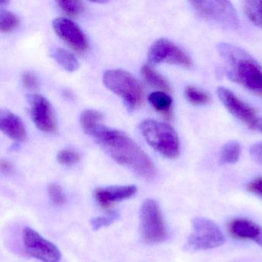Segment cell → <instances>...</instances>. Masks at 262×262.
<instances>
[{"label": "cell", "instance_id": "obj_20", "mask_svg": "<svg viewBox=\"0 0 262 262\" xmlns=\"http://www.w3.org/2000/svg\"><path fill=\"white\" fill-rule=\"evenodd\" d=\"M241 146L236 141L226 143L220 152V162L222 165L235 164L239 159Z\"/></svg>", "mask_w": 262, "mask_h": 262}, {"label": "cell", "instance_id": "obj_32", "mask_svg": "<svg viewBox=\"0 0 262 262\" xmlns=\"http://www.w3.org/2000/svg\"><path fill=\"white\" fill-rule=\"evenodd\" d=\"M9 4L8 1H0V8H3L4 6H7Z\"/></svg>", "mask_w": 262, "mask_h": 262}, {"label": "cell", "instance_id": "obj_27", "mask_svg": "<svg viewBox=\"0 0 262 262\" xmlns=\"http://www.w3.org/2000/svg\"><path fill=\"white\" fill-rule=\"evenodd\" d=\"M48 192H49V198L54 205L57 206H62L66 204L67 199L59 185L56 183H52L49 185Z\"/></svg>", "mask_w": 262, "mask_h": 262}, {"label": "cell", "instance_id": "obj_12", "mask_svg": "<svg viewBox=\"0 0 262 262\" xmlns=\"http://www.w3.org/2000/svg\"><path fill=\"white\" fill-rule=\"evenodd\" d=\"M52 26L57 35L75 52L83 54L88 50L87 37L76 23L69 18H57Z\"/></svg>", "mask_w": 262, "mask_h": 262}, {"label": "cell", "instance_id": "obj_4", "mask_svg": "<svg viewBox=\"0 0 262 262\" xmlns=\"http://www.w3.org/2000/svg\"><path fill=\"white\" fill-rule=\"evenodd\" d=\"M103 81L107 89L124 100L130 110L138 109L144 94L140 83L129 72L122 69H112L104 73Z\"/></svg>", "mask_w": 262, "mask_h": 262}, {"label": "cell", "instance_id": "obj_17", "mask_svg": "<svg viewBox=\"0 0 262 262\" xmlns=\"http://www.w3.org/2000/svg\"><path fill=\"white\" fill-rule=\"evenodd\" d=\"M142 75L145 81L152 87L163 90L165 92H170L171 89L167 80L157 72L149 65H145L142 67Z\"/></svg>", "mask_w": 262, "mask_h": 262}, {"label": "cell", "instance_id": "obj_26", "mask_svg": "<svg viewBox=\"0 0 262 262\" xmlns=\"http://www.w3.org/2000/svg\"><path fill=\"white\" fill-rule=\"evenodd\" d=\"M58 163L62 166H72L77 164L81 159L78 152L72 149H63L57 155Z\"/></svg>", "mask_w": 262, "mask_h": 262}, {"label": "cell", "instance_id": "obj_6", "mask_svg": "<svg viewBox=\"0 0 262 262\" xmlns=\"http://www.w3.org/2000/svg\"><path fill=\"white\" fill-rule=\"evenodd\" d=\"M192 233L186 243L188 250L196 252L215 249L226 241L221 229L208 218H195L192 221Z\"/></svg>", "mask_w": 262, "mask_h": 262}, {"label": "cell", "instance_id": "obj_16", "mask_svg": "<svg viewBox=\"0 0 262 262\" xmlns=\"http://www.w3.org/2000/svg\"><path fill=\"white\" fill-rule=\"evenodd\" d=\"M149 102L152 107L160 112L166 119L171 121L172 118V100L166 92H152L149 96Z\"/></svg>", "mask_w": 262, "mask_h": 262}, {"label": "cell", "instance_id": "obj_10", "mask_svg": "<svg viewBox=\"0 0 262 262\" xmlns=\"http://www.w3.org/2000/svg\"><path fill=\"white\" fill-rule=\"evenodd\" d=\"M148 58L151 63H166L190 68L192 61L181 48L169 40L162 38L156 42L149 50Z\"/></svg>", "mask_w": 262, "mask_h": 262}, {"label": "cell", "instance_id": "obj_13", "mask_svg": "<svg viewBox=\"0 0 262 262\" xmlns=\"http://www.w3.org/2000/svg\"><path fill=\"white\" fill-rule=\"evenodd\" d=\"M135 186H111L95 189L94 198L103 209H110L115 203L130 198L137 192Z\"/></svg>", "mask_w": 262, "mask_h": 262}, {"label": "cell", "instance_id": "obj_11", "mask_svg": "<svg viewBox=\"0 0 262 262\" xmlns=\"http://www.w3.org/2000/svg\"><path fill=\"white\" fill-rule=\"evenodd\" d=\"M217 93L225 107L233 116L247 125L250 129L260 130L262 120L258 118L256 112L251 106L226 88H219Z\"/></svg>", "mask_w": 262, "mask_h": 262}, {"label": "cell", "instance_id": "obj_19", "mask_svg": "<svg viewBox=\"0 0 262 262\" xmlns=\"http://www.w3.org/2000/svg\"><path fill=\"white\" fill-rule=\"evenodd\" d=\"M52 56L61 67L69 72H75L79 67V63L76 58L72 53L61 48L53 49Z\"/></svg>", "mask_w": 262, "mask_h": 262}, {"label": "cell", "instance_id": "obj_3", "mask_svg": "<svg viewBox=\"0 0 262 262\" xmlns=\"http://www.w3.org/2000/svg\"><path fill=\"white\" fill-rule=\"evenodd\" d=\"M140 129L149 146L165 157L178 158L180 143L178 135L169 125L152 119L142 122Z\"/></svg>", "mask_w": 262, "mask_h": 262}, {"label": "cell", "instance_id": "obj_9", "mask_svg": "<svg viewBox=\"0 0 262 262\" xmlns=\"http://www.w3.org/2000/svg\"><path fill=\"white\" fill-rule=\"evenodd\" d=\"M26 99L30 106L31 118L35 126L46 133H55L58 129V123L50 102L38 94H28Z\"/></svg>", "mask_w": 262, "mask_h": 262}, {"label": "cell", "instance_id": "obj_22", "mask_svg": "<svg viewBox=\"0 0 262 262\" xmlns=\"http://www.w3.org/2000/svg\"><path fill=\"white\" fill-rule=\"evenodd\" d=\"M243 9L252 23L262 28V1L249 0L243 3Z\"/></svg>", "mask_w": 262, "mask_h": 262}, {"label": "cell", "instance_id": "obj_7", "mask_svg": "<svg viewBox=\"0 0 262 262\" xmlns=\"http://www.w3.org/2000/svg\"><path fill=\"white\" fill-rule=\"evenodd\" d=\"M191 3L199 15L225 29H236L239 26V18L230 2L214 0L193 1Z\"/></svg>", "mask_w": 262, "mask_h": 262}, {"label": "cell", "instance_id": "obj_29", "mask_svg": "<svg viewBox=\"0 0 262 262\" xmlns=\"http://www.w3.org/2000/svg\"><path fill=\"white\" fill-rule=\"evenodd\" d=\"M247 190L262 198V176L254 179L248 184Z\"/></svg>", "mask_w": 262, "mask_h": 262}, {"label": "cell", "instance_id": "obj_2", "mask_svg": "<svg viewBox=\"0 0 262 262\" xmlns=\"http://www.w3.org/2000/svg\"><path fill=\"white\" fill-rule=\"evenodd\" d=\"M217 49L229 66V78L262 96L261 65L246 51L233 45L221 43L217 46Z\"/></svg>", "mask_w": 262, "mask_h": 262}, {"label": "cell", "instance_id": "obj_30", "mask_svg": "<svg viewBox=\"0 0 262 262\" xmlns=\"http://www.w3.org/2000/svg\"><path fill=\"white\" fill-rule=\"evenodd\" d=\"M250 155L257 163L262 165V142L255 143L250 148Z\"/></svg>", "mask_w": 262, "mask_h": 262}, {"label": "cell", "instance_id": "obj_5", "mask_svg": "<svg viewBox=\"0 0 262 262\" xmlns=\"http://www.w3.org/2000/svg\"><path fill=\"white\" fill-rule=\"evenodd\" d=\"M140 231L146 244L163 243L167 236L163 215L158 203L154 199H146L140 211Z\"/></svg>", "mask_w": 262, "mask_h": 262}, {"label": "cell", "instance_id": "obj_21", "mask_svg": "<svg viewBox=\"0 0 262 262\" xmlns=\"http://www.w3.org/2000/svg\"><path fill=\"white\" fill-rule=\"evenodd\" d=\"M19 17L4 8H0V32L9 33L19 27Z\"/></svg>", "mask_w": 262, "mask_h": 262}, {"label": "cell", "instance_id": "obj_18", "mask_svg": "<svg viewBox=\"0 0 262 262\" xmlns=\"http://www.w3.org/2000/svg\"><path fill=\"white\" fill-rule=\"evenodd\" d=\"M81 123L84 132L91 135L94 131L102 126V115L98 111L88 109L81 114Z\"/></svg>", "mask_w": 262, "mask_h": 262}, {"label": "cell", "instance_id": "obj_31", "mask_svg": "<svg viewBox=\"0 0 262 262\" xmlns=\"http://www.w3.org/2000/svg\"><path fill=\"white\" fill-rule=\"evenodd\" d=\"M13 169L12 163L6 159L0 160V172L4 174H9Z\"/></svg>", "mask_w": 262, "mask_h": 262}, {"label": "cell", "instance_id": "obj_23", "mask_svg": "<svg viewBox=\"0 0 262 262\" xmlns=\"http://www.w3.org/2000/svg\"><path fill=\"white\" fill-rule=\"evenodd\" d=\"M185 96L186 99L194 106H203L210 101V97L206 92L194 87L188 86L185 89Z\"/></svg>", "mask_w": 262, "mask_h": 262}, {"label": "cell", "instance_id": "obj_1", "mask_svg": "<svg viewBox=\"0 0 262 262\" xmlns=\"http://www.w3.org/2000/svg\"><path fill=\"white\" fill-rule=\"evenodd\" d=\"M102 149L117 163L127 166L143 179L151 180L157 174L152 160L143 149L124 132L104 125L92 132Z\"/></svg>", "mask_w": 262, "mask_h": 262}, {"label": "cell", "instance_id": "obj_15", "mask_svg": "<svg viewBox=\"0 0 262 262\" xmlns=\"http://www.w3.org/2000/svg\"><path fill=\"white\" fill-rule=\"evenodd\" d=\"M0 131L15 142L26 138V129L23 120L10 111L0 109Z\"/></svg>", "mask_w": 262, "mask_h": 262}, {"label": "cell", "instance_id": "obj_28", "mask_svg": "<svg viewBox=\"0 0 262 262\" xmlns=\"http://www.w3.org/2000/svg\"><path fill=\"white\" fill-rule=\"evenodd\" d=\"M21 82L23 87L28 90H35L39 87V80L35 74L31 72H23Z\"/></svg>", "mask_w": 262, "mask_h": 262}, {"label": "cell", "instance_id": "obj_24", "mask_svg": "<svg viewBox=\"0 0 262 262\" xmlns=\"http://www.w3.org/2000/svg\"><path fill=\"white\" fill-rule=\"evenodd\" d=\"M57 3L63 12L71 16H77V15H81L85 9L84 5L80 1L61 0V1L57 2Z\"/></svg>", "mask_w": 262, "mask_h": 262}, {"label": "cell", "instance_id": "obj_14", "mask_svg": "<svg viewBox=\"0 0 262 262\" xmlns=\"http://www.w3.org/2000/svg\"><path fill=\"white\" fill-rule=\"evenodd\" d=\"M231 236L240 240H252L262 248V228L247 218H238L228 224Z\"/></svg>", "mask_w": 262, "mask_h": 262}, {"label": "cell", "instance_id": "obj_8", "mask_svg": "<svg viewBox=\"0 0 262 262\" xmlns=\"http://www.w3.org/2000/svg\"><path fill=\"white\" fill-rule=\"evenodd\" d=\"M23 244L28 255L42 262H59L61 254L56 246L39 233L26 227L23 231Z\"/></svg>", "mask_w": 262, "mask_h": 262}, {"label": "cell", "instance_id": "obj_25", "mask_svg": "<svg viewBox=\"0 0 262 262\" xmlns=\"http://www.w3.org/2000/svg\"><path fill=\"white\" fill-rule=\"evenodd\" d=\"M119 218V215L116 212H107L104 216L96 217L94 218L91 221V225H92V229L94 231L99 230L100 229L103 227H106V226H111L113 224L116 220Z\"/></svg>", "mask_w": 262, "mask_h": 262}]
</instances>
